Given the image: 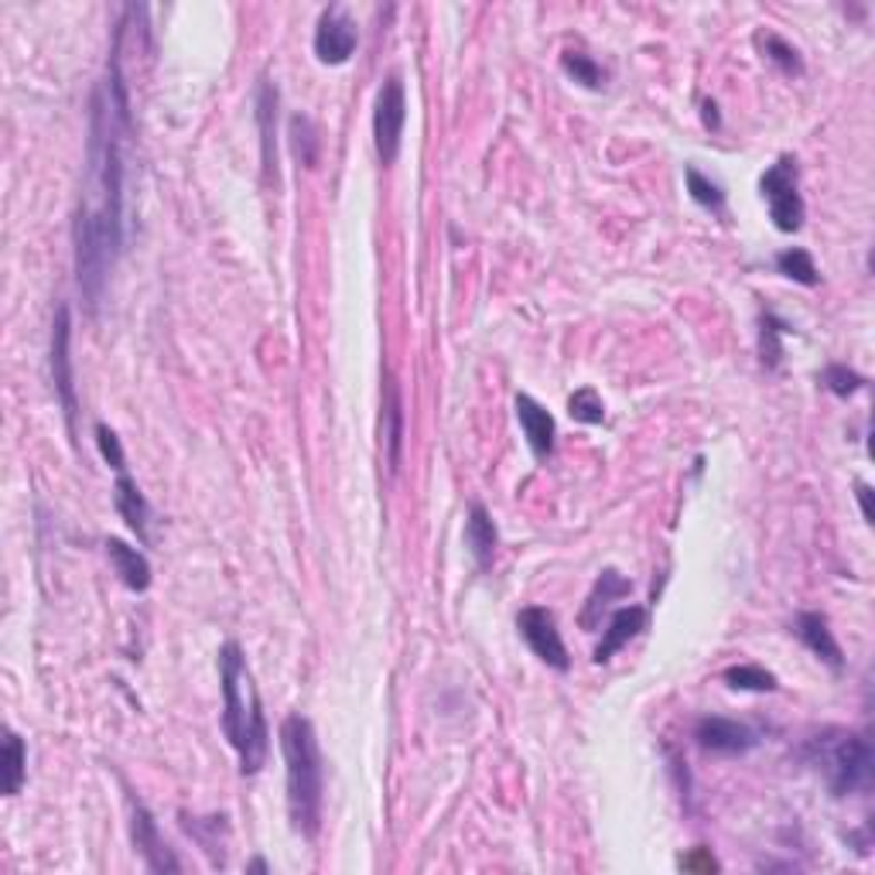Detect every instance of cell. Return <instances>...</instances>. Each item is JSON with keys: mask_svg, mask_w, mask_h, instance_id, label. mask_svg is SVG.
<instances>
[{"mask_svg": "<svg viewBox=\"0 0 875 875\" xmlns=\"http://www.w3.org/2000/svg\"><path fill=\"white\" fill-rule=\"evenodd\" d=\"M131 131V100L121 55L110 52L103 83L90 103V154L86 185L72 226L75 281L90 311L100 308L110 270L124 247V154L121 141Z\"/></svg>", "mask_w": 875, "mask_h": 875, "instance_id": "obj_1", "label": "cell"}, {"mask_svg": "<svg viewBox=\"0 0 875 875\" xmlns=\"http://www.w3.org/2000/svg\"><path fill=\"white\" fill-rule=\"evenodd\" d=\"M219 681H223V735L229 739L233 752L240 755V773L254 776L267 763L270 729L240 644L229 640L219 647Z\"/></svg>", "mask_w": 875, "mask_h": 875, "instance_id": "obj_2", "label": "cell"}, {"mask_svg": "<svg viewBox=\"0 0 875 875\" xmlns=\"http://www.w3.org/2000/svg\"><path fill=\"white\" fill-rule=\"evenodd\" d=\"M281 755L288 776V817L301 838H315L322 827V801H326V763L318 749L315 725L305 714H288L281 722Z\"/></svg>", "mask_w": 875, "mask_h": 875, "instance_id": "obj_3", "label": "cell"}, {"mask_svg": "<svg viewBox=\"0 0 875 875\" xmlns=\"http://www.w3.org/2000/svg\"><path fill=\"white\" fill-rule=\"evenodd\" d=\"M811 763L824 773L834 797L862 793L872 783V742L858 732H824L811 742Z\"/></svg>", "mask_w": 875, "mask_h": 875, "instance_id": "obj_4", "label": "cell"}, {"mask_svg": "<svg viewBox=\"0 0 875 875\" xmlns=\"http://www.w3.org/2000/svg\"><path fill=\"white\" fill-rule=\"evenodd\" d=\"M760 192L770 206V219L780 233H797L804 226V198H801V182H797V162L783 154L776 165L766 168L760 178Z\"/></svg>", "mask_w": 875, "mask_h": 875, "instance_id": "obj_5", "label": "cell"}, {"mask_svg": "<svg viewBox=\"0 0 875 875\" xmlns=\"http://www.w3.org/2000/svg\"><path fill=\"white\" fill-rule=\"evenodd\" d=\"M404 124H408V93L401 75H387L377 93V110H373V144L383 165H393L401 154L404 141Z\"/></svg>", "mask_w": 875, "mask_h": 875, "instance_id": "obj_6", "label": "cell"}, {"mask_svg": "<svg viewBox=\"0 0 875 875\" xmlns=\"http://www.w3.org/2000/svg\"><path fill=\"white\" fill-rule=\"evenodd\" d=\"M516 629H521L524 644L534 650L537 660H544L547 667L562 670V673L572 667L565 640H562V629H558V619H554L550 609H544V606L521 609V616H516Z\"/></svg>", "mask_w": 875, "mask_h": 875, "instance_id": "obj_7", "label": "cell"}, {"mask_svg": "<svg viewBox=\"0 0 875 875\" xmlns=\"http://www.w3.org/2000/svg\"><path fill=\"white\" fill-rule=\"evenodd\" d=\"M356 45H360V28H356L349 11L339 4L326 8L315 24V59L322 65H346Z\"/></svg>", "mask_w": 875, "mask_h": 875, "instance_id": "obj_8", "label": "cell"}, {"mask_svg": "<svg viewBox=\"0 0 875 875\" xmlns=\"http://www.w3.org/2000/svg\"><path fill=\"white\" fill-rule=\"evenodd\" d=\"M69 342H72V315H69V305H59L55 322H52V383H55V393H59L65 424L75 434V411L79 408H75V377H72Z\"/></svg>", "mask_w": 875, "mask_h": 875, "instance_id": "obj_9", "label": "cell"}, {"mask_svg": "<svg viewBox=\"0 0 875 875\" xmlns=\"http://www.w3.org/2000/svg\"><path fill=\"white\" fill-rule=\"evenodd\" d=\"M127 804H131V838H134V848L141 852L144 865L151 872H182V862L168 848V842H165L162 827H157L154 814L134 797V793L127 797Z\"/></svg>", "mask_w": 875, "mask_h": 875, "instance_id": "obj_10", "label": "cell"}, {"mask_svg": "<svg viewBox=\"0 0 875 875\" xmlns=\"http://www.w3.org/2000/svg\"><path fill=\"white\" fill-rule=\"evenodd\" d=\"M694 739L711 755H745L760 745V735H755L749 725L722 719V714H704V719H698Z\"/></svg>", "mask_w": 875, "mask_h": 875, "instance_id": "obj_11", "label": "cell"}, {"mask_svg": "<svg viewBox=\"0 0 875 875\" xmlns=\"http://www.w3.org/2000/svg\"><path fill=\"white\" fill-rule=\"evenodd\" d=\"M513 411H516V421H521V431L527 437L534 459H541V462L550 459V452H554V434H558L550 411L544 404H537L531 393H516Z\"/></svg>", "mask_w": 875, "mask_h": 875, "instance_id": "obj_12", "label": "cell"}, {"mask_svg": "<svg viewBox=\"0 0 875 875\" xmlns=\"http://www.w3.org/2000/svg\"><path fill=\"white\" fill-rule=\"evenodd\" d=\"M465 547L472 554V562L480 565L483 572L493 565L496 558V547H500V534H496V524L493 516L483 503H472L469 506V521H465Z\"/></svg>", "mask_w": 875, "mask_h": 875, "instance_id": "obj_13", "label": "cell"}, {"mask_svg": "<svg viewBox=\"0 0 875 875\" xmlns=\"http://www.w3.org/2000/svg\"><path fill=\"white\" fill-rule=\"evenodd\" d=\"M644 626H647V609H640V606H626V609L612 612V619L603 632V644L595 647V663L612 660L632 640V636L644 632Z\"/></svg>", "mask_w": 875, "mask_h": 875, "instance_id": "obj_14", "label": "cell"}, {"mask_svg": "<svg viewBox=\"0 0 875 875\" xmlns=\"http://www.w3.org/2000/svg\"><path fill=\"white\" fill-rule=\"evenodd\" d=\"M113 506L124 516V524L137 534L141 544H147V524H151V506L137 483L131 480V472H116V486H113Z\"/></svg>", "mask_w": 875, "mask_h": 875, "instance_id": "obj_15", "label": "cell"}, {"mask_svg": "<svg viewBox=\"0 0 875 875\" xmlns=\"http://www.w3.org/2000/svg\"><path fill=\"white\" fill-rule=\"evenodd\" d=\"M797 636H801V644L814 657H821L831 670H842L845 667L842 647H838V640H834V632H831V626H827V619L821 612H801L797 616Z\"/></svg>", "mask_w": 875, "mask_h": 875, "instance_id": "obj_16", "label": "cell"}, {"mask_svg": "<svg viewBox=\"0 0 875 875\" xmlns=\"http://www.w3.org/2000/svg\"><path fill=\"white\" fill-rule=\"evenodd\" d=\"M383 445H387V465L390 472H397L401 469V445H404V401L393 377H387V390H383Z\"/></svg>", "mask_w": 875, "mask_h": 875, "instance_id": "obj_17", "label": "cell"}, {"mask_svg": "<svg viewBox=\"0 0 875 875\" xmlns=\"http://www.w3.org/2000/svg\"><path fill=\"white\" fill-rule=\"evenodd\" d=\"M106 558L113 565V572L121 575V581L131 588V591H147L151 588V562L144 558V554L124 541H116L110 537L106 541Z\"/></svg>", "mask_w": 875, "mask_h": 875, "instance_id": "obj_18", "label": "cell"}, {"mask_svg": "<svg viewBox=\"0 0 875 875\" xmlns=\"http://www.w3.org/2000/svg\"><path fill=\"white\" fill-rule=\"evenodd\" d=\"M257 124H260V144H264V172H277V86L267 79L257 93Z\"/></svg>", "mask_w": 875, "mask_h": 875, "instance_id": "obj_19", "label": "cell"}, {"mask_svg": "<svg viewBox=\"0 0 875 875\" xmlns=\"http://www.w3.org/2000/svg\"><path fill=\"white\" fill-rule=\"evenodd\" d=\"M629 588H632V585H629L616 568H606L603 578L595 581V591L588 595V606H585V612H581V626H595V622H599V612H606L609 603L619 599V595H629Z\"/></svg>", "mask_w": 875, "mask_h": 875, "instance_id": "obj_20", "label": "cell"}, {"mask_svg": "<svg viewBox=\"0 0 875 875\" xmlns=\"http://www.w3.org/2000/svg\"><path fill=\"white\" fill-rule=\"evenodd\" d=\"M28 780V745L18 732H4V793L18 797Z\"/></svg>", "mask_w": 875, "mask_h": 875, "instance_id": "obj_21", "label": "cell"}, {"mask_svg": "<svg viewBox=\"0 0 875 875\" xmlns=\"http://www.w3.org/2000/svg\"><path fill=\"white\" fill-rule=\"evenodd\" d=\"M182 827L198 845H203V852L213 858V865H226V848L219 842V827H226V817H192L188 821V814H182Z\"/></svg>", "mask_w": 875, "mask_h": 875, "instance_id": "obj_22", "label": "cell"}, {"mask_svg": "<svg viewBox=\"0 0 875 875\" xmlns=\"http://www.w3.org/2000/svg\"><path fill=\"white\" fill-rule=\"evenodd\" d=\"M684 182H688L691 198H694V203H698L704 213H711V216H725V188H722L719 182H711L708 175H701L694 165L684 168Z\"/></svg>", "mask_w": 875, "mask_h": 875, "instance_id": "obj_23", "label": "cell"}, {"mask_svg": "<svg viewBox=\"0 0 875 875\" xmlns=\"http://www.w3.org/2000/svg\"><path fill=\"white\" fill-rule=\"evenodd\" d=\"M776 270H780L783 277H790V281L804 285V288H814V285L821 281V274H817V264H814V257H811L807 250H801V247H790V250H783V254L776 257Z\"/></svg>", "mask_w": 875, "mask_h": 875, "instance_id": "obj_24", "label": "cell"}, {"mask_svg": "<svg viewBox=\"0 0 875 875\" xmlns=\"http://www.w3.org/2000/svg\"><path fill=\"white\" fill-rule=\"evenodd\" d=\"M786 332H790V326L783 322V318H776L773 311L763 315V322H760V356H763L766 370L780 367V360H783V336Z\"/></svg>", "mask_w": 875, "mask_h": 875, "instance_id": "obj_25", "label": "cell"}, {"mask_svg": "<svg viewBox=\"0 0 875 875\" xmlns=\"http://www.w3.org/2000/svg\"><path fill=\"white\" fill-rule=\"evenodd\" d=\"M725 684L732 691H755V694H766V691H776V678L770 670L755 667V663H735L725 670Z\"/></svg>", "mask_w": 875, "mask_h": 875, "instance_id": "obj_26", "label": "cell"}, {"mask_svg": "<svg viewBox=\"0 0 875 875\" xmlns=\"http://www.w3.org/2000/svg\"><path fill=\"white\" fill-rule=\"evenodd\" d=\"M568 414L578 421V424H603L606 421V404L603 397L595 393L591 387H581L568 397Z\"/></svg>", "mask_w": 875, "mask_h": 875, "instance_id": "obj_27", "label": "cell"}, {"mask_svg": "<svg viewBox=\"0 0 875 875\" xmlns=\"http://www.w3.org/2000/svg\"><path fill=\"white\" fill-rule=\"evenodd\" d=\"M763 52H766V59H770L783 75H801V72H804V59H801V52L793 49L790 42H783L780 34H766V38H763Z\"/></svg>", "mask_w": 875, "mask_h": 875, "instance_id": "obj_28", "label": "cell"}, {"mask_svg": "<svg viewBox=\"0 0 875 875\" xmlns=\"http://www.w3.org/2000/svg\"><path fill=\"white\" fill-rule=\"evenodd\" d=\"M291 147L301 157V165L318 162V131L311 124V116H291Z\"/></svg>", "mask_w": 875, "mask_h": 875, "instance_id": "obj_29", "label": "cell"}, {"mask_svg": "<svg viewBox=\"0 0 875 875\" xmlns=\"http://www.w3.org/2000/svg\"><path fill=\"white\" fill-rule=\"evenodd\" d=\"M562 65H565V72L575 79V83H581V86H588V90H599V86H603V79H606L603 65L595 62V59H588L585 52H565Z\"/></svg>", "mask_w": 875, "mask_h": 875, "instance_id": "obj_30", "label": "cell"}, {"mask_svg": "<svg viewBox=\"0 0 875 875\" xmlns=\"http://www.w3.org/2000/svg\"><path fill=\"white\" fill-rule=\"evenodd\" d=\"M824 387H827L834 397H852V393H858V390L865 387V377L855 373V370H848L845 363H831V367L824 370Z\"/></svg>", "mask_w": 875, "mask_h": 875, "instance_id": "obj_31", "label": "cell"}, {"mask_svg": "<svg viewBox=\"0 0 875 875\" xmlns=\"http://www.w3.org/2000/svg\"><path fill=\"white\" fill-rule=\"evenodd\" d=\"M96 445L103 452V459L110 462L113 472H127V459H124V445H121V437H116V431L110 424H96Z\"/></svg>", "mask_w": 875, "mask_h": 875, "instance_id": "obj_32", "label": "cell"}, {"mask_svg": "<svg viewBox=\"0 0 875 875\" xmlns=\"http://www.w3.org/2000/svg\"><path fill=\"white\" fill-rule=\"evenodd\" d=\"M681 868H719V862H714L708 852H701V848H698V855H691V858H681Z\"/></svg>", "mask_w": 875, "mask_h": 875, "instance_id": "obj_33", "label": "cell"}, {"mask_svg": "<svg viewBox=\"0 0 875 875\" xmlns=\"http://www.w3.org/2000/svg\"><path fill=\"white\" fill-rule=\"evenodd\" d=\"M704 127H711V131H719L722 127V121H719V103L714 100H704Z\"/></svg>", "mask_w": 875, "mask_h": 875, "instance_id": "obj_34", "label": "cell"}, {"mask_svg": "<svg viewBox=\"0 0 875 875\" xmlns=\"http://www.w3.org/2000/svg\"><path fill=\"white\" fill-rule=\"evenodd\" d=\"M868 496L872 490L865 483H858V503H862V516H865V524H872V509H868Z\"/></svg>", "mask_w": 875, "mask_h": 875, "instance_id": "obj_35", "label": "cell"}, {"mask_svg": "<svg viewBox=\"0 0 875 875\" xmlns=\"http://www.w3.org/2000/svg\"><path fill=\"white\" fill-rule=\"evenodd\" d=\"M247 868H250V872H267V862H264V858H254Z\"/></svg>", "mask_w": 875, "mask_h": 875, "instance_id": "obj_36", "label": "cell"}]
</instances>
